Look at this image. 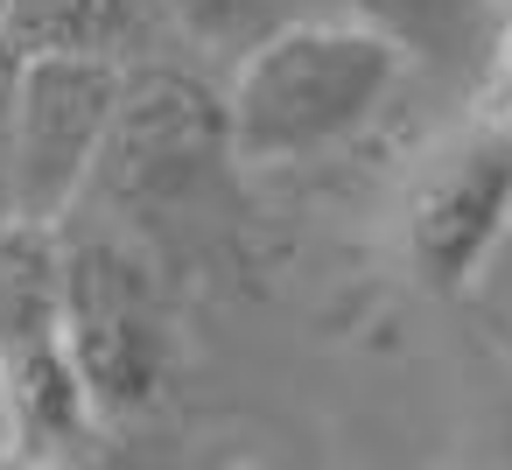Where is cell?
Listing matches in <instances>:
<instances>
[{"instance_id":"6da1fadb","label":"cell","mask_w":512,"mask_h":470,"mask_svg":"<svg viewBox=\"0 0 512 470\" xmlns=\"http://www.w3.org/2000/svg\"><path fill=\"white\" fill-rule=\"evenodd\" d=\"M407 57L358 15H302L232 64V162H309L379 120Z\"/></svg>"},{"instance_id":"7a4b0ae2","label":"cell","mask_w":512,"mask_h":470,"mask_svg":"<svg viewBox=\"0 0 512 470\" xmlns=\"http://www.w3.org/2000/svg\"><path fill=\"white\" fill-rule=\"evenodd\" d=\"M232 169V113L225 92L176 64H127L120 106L92 155L85 197L120 218H176Z\"/></svg>"},{"instance_id":"3957f363","label":"cell","mask_w":512,"mask_h":470,"mask_svg":"<svg viewBox=\"0 0 512 470\" xmlns=\"http://www.w3.org/2000/svg\"><path fill=\"white\" fill-rule=\"evenodd\" d=\"M127 64L78 57V50H29L15 71L8 106V148H0V197L8 218L57 225L92 176V155L106 141V120L120 106Z\"/></svg>"},{"instance_id":"277c9868","label":"cell","mask_w":512,"mask_h":470,"mask_svg":"<svg viewBox=\"0 0 512 470\" xmlns=\"http://www.w3.org/2000/svg\"><path fill=\"white\" fill-rule=\"evenodd\" d=\"M512 225V120L449 141L407 190V260L428 288H463Z\"/></svg>"},{"instance_id":"5b68a950","label":"cell","mask_w":512,"mask_h":470,"mask_svg":"<svg viewBox=\"0 0 512 470\" xmlns=\"http://www.w3.org/2000/svg\"><path fill=\"white\" fill-rule=\"evenodd\" d=\"M0 393H8V428L22 456H64L92 435V393L64 351V337L0 351Z\"/></svg>"},{"instance_id":"8992f818","label":"cell","mask_w":512,"mask_h":470,"mask_svg":"<svg viewBox=\"0 0 512 470\" xmlns=\"http://www.w3.org/2000/svg\"><path fill=\"white\" fill-rule=\"evenodd\" d=\"M344 15H358L365 29H379L407 64L421 71H477L491 50V0H344Z\"/></svg>"},{"instance_id":"52a82bcc","label":"cell","mask_w":512,"mask_h":470,"mask_svg":"<svg viewBox=\"0 0 512 470\" xmlns=\"http://www.w3.org/2000/svg\"><path fill=\"white\" fill-rule=\"evenodd\" d=\"M162 15V0H8V36L22 57L29 50H78V57H113L127 64Z\"/></svg>"},{"instance_id":"ba28073f","label":"cell","mask_w":512,"mask_h":470,"mask_svg":"<svg viewBox=\"0 0 512 470\" xmlns=\"http://www.w3.org/2000/svg\"><path fill=\"white\" fill-rule=\"evenodd\" d=\"M64 337V246L57 225L8 218L0 225V351Z\"/></svg>"},{"instance_id":"9c48e42d","label":"cell","mask_w":512,"mask_h":470,"mask_svg":"<svg viewBox=\"0 0 512 470\" xmlns=\"http://www.w3.org/2000/svg\"><path fill=\"white\" fill-rule=\"evenodd\" d=\"M344 0H162V22L211 64H239L246 50H260L274 29L302 22V15H337Z\"/></svg>"},{"instance_id":"30bf717a","label":"cell","mask_w":512,"mask_h":470,"mask_svg":"<svg viewBox=\"0 0 512 470\" xmlns=\"http://www.w3.org/2000/svg\"><path fill=\"white\" fill-rule=\"evenodd\" d=\"M477 71H484V99L512 120V22H505V29H491V50H484V64H477Z\"/></svg>"},{"instance_id":"8fae6325","label":"cell","mask_w":512,"mask_h":470,"mask_svg":"<svg viewBox=\"0 0 512 470\" xmlns=\"http://www.w3.org/2000/svg\"><path fill=\"white\" fill-rule=\"evenodd\" d=\"M0 29H8V0H0Z\"/></svg>"}]
</instances>
